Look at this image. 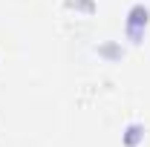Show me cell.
Returning a JSON list of instances; mask_svg holds the SVG:
<instances>
[{
    "label": "cell",
    "mask_w": 150,
    "mask_h": 147,
    "mask_svg": "<svg viewBox=\"0 0 150 147\" xmlns=\"http://www.w3.org/2000/svg\"><path fill=\"white\" fill-rule=\"evenodd\" d=\"M147 23V9H142V6H136L130 15V32L133 35H139V26H144Z\"/></svg>",
    "instance_id": "cell-1"
},
{
    "label": "cell",
    "mask_w": 150,
    "mask_h": 147,
    "mask_svg": "<svg viewBox=\"0 0 150 147\" xmlns=\"http://www.w3.org/2000/svg\"><path fill=\"white\" fill-rule=\"evenodd\" d=\"M127 133H130V136H127V141H130V144H136V141H139V133H142V130H139V127H130Z\"/></svg>",
    "instance_id": "cell-2"
}]
</instances>
